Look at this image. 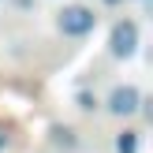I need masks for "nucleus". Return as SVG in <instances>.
<instances>
[{
  "instance_id": "obj_1",
  "label": "nucleus",
  "mask_w": 153,
  "mask_h": 153,
  "mask_svg": "<svg viewBox=\"0 0 153 153\" xmlns=\"http://www.w3.org/2000/svg\"><path fill=\"white\" fill-rule=\"evenodd\" d=\"M56 26H60V34H67V37H86L90 30L97 26V15L90 11L86 4H67V7L56 11Z\"/></svg>"
},
{
  "instance_id": "obj_2",
  "label": "nucleus",
  "mask_w": 153,
  "mask_h": 153,
  "mask_svg": "<svg viewBox=\"0 0 153 153\" xmlns=\"http://www.w3.org/2000/svg\"><path fill=\"white\" fill-rule=\"evenodd\" d=\"M108 52L116 60H131L134 52H138V26H134L131 19H120L116 26H112L108 34Z\"/></svg>"
},
{
  "instance_id": "obj_3",
  "label": "nucleus",
  "mask_w": 153,
  "mask_h": 153,
  "mask_svg": "<svg viewBox=\"0 0 153 153\" xmlns=\"http://www.w3.org/2000/svg\"><path fill=\"white\" fill-rule=\"evenodd\" d=\"M138 105H142V94L134 86H116L108 94V112H112V116H134Z\"/></svg>"
},
{
  "instance_id": "obj_4",
  "label": "nucleus",
  "mask_w": 153,
  "mask_h": 153,
  "mask_svg": "<svg viewBox=\"0 0 153 153\" xmlns=\"http://www.w3.org/2000/svg\"><path fill=\"white\" fill-rule=\"evenodd\" d=\"M52 146H64V149H75V146H79V138H75V131H71V127H52Z\"/></svg>"
},
{
  "instance_id": "obj_5",
  "label": "nucleus",
  "mask_w": 153,
  "mask_h": 153,
  "mask_svg": "<svg viewBox=\"0 0 153 153\" xmlns=\"http://www.w3.org/2000/svg\"><path fill=\"white\" fill-rule=\"evenodd\" d=\"M116 153H138V131H120L116 134Z\"/></svg>"
},
{
  "instance_id": "obj_6",
  "label": "nucleus",
  "mask_w": 153,
  "mask_h": 153,
  "mask_svg": "<svg viewBox=\"0 0 153 153\" xmlns=\"http://www.w3.org/2000/svg\"><path fill=\"white\" fill-rule=\"evenodd\" d=\"M79 108L94 112V108H97V97H90V94H79Z\"/></svg>"
},
{
  "instance_id": "obj_7",
  "label": "nucleus",
  "mask_w": 153,
  "mask_h": 153,
  "mask_svg": "<svg viewBox=\"0 0 153 153\" xmlns=\"http://www.w3.org/2000/svg\"><path fill=\"white\" fill-rule=\"evenodd\" d=\"M7 146V134H4V127H0V149H4Z\"/></svg>"
},
{
  "instance_id": "obj_8",
  "label": "nucleus",
  "mask_w": 153,
  "mask_h": 153,
  "mask_svg": "<svg viewBox=\"0 0 153 153\" xmlns=\"http://www.w3.org/2000/svg\"><path fill=\"white\" fill-rule=\"evenodd\" d=\"M108 4H120V0H108Z\"/></svg>"
}]
</instances>
